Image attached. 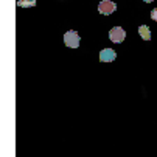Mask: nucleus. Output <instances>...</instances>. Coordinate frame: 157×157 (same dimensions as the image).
<instances>
[{"instance_id":"1","label":"nucleus","mask_w":157,"mask_h":157,"mask_svg":"<svg viewBox=\"0 0 157 157\" xmlns=\"http://www.w3.org/2000/svg\"><path fill=\"white\" fill-rule=\"evenodd\" d=\"M79 34L76 33V31H73V30H70V31H67L65 34H64V42H65V45L67 47H70V48H78L79 47Z\"/></svg>"},{"instance_id":"2","label":"nucleus","mask_w":157,"mask_h":157,"mask_svg":"<svg viewBox=\"0 0 157 157\" xmlns=\"http://www.w3.org/2000/svg\"><path fill=\"white\" fill-rule=\"evenodd\" d=\"M124 37H126V31H124L121 27H115V28H112V30L109 31V39H110L112 42H115V44L123 42Z\"/></svg>"},{"instance_id":"3","label":"nucleus","mask_w":157,"mask_h":157,"mask_svg":"<svg viewBox=\"0 0 157 157\" xmlns=\"http://www.w3.org/2000/svg\"><path fill=\"white\" fill-rule=\"evenodd\" d=\"M115 10H117V5L114 2H110V0H103V2H100V5H98V11L104 16L112 14Z\"/></svg>"},{"instance_id":"4","label":"nucleus","mask_w":157,"mask_h":157,"mask_svg":"<svg viewBox=\"0 0 157 157\" xmlns=\"http://www.w3.org/2000/svg\"><path fill=\"white\" fill-rule=\"evenodd\" d=\"M117 58V53L112 50V48H103L100 52V61L101 62H110Z\"/></svg>"},{"instance_id":"5","label":"nucleus","mask_w":157,"mask_h":157,"mask_svg":"<svg viewBox=\"0 0 157 157\" xmlns=\"http://www.w3.org/2000/svg\"><path fill=\"white\" fill-rule=\"evenodd\" d=\"M139 33H140V36H142L143 40H149L151 39V31H149V28L146 25H140L139 27Z\"/></svg>"},{"instance_id":"6","label":"nucleus","mask_w":157,"mask_h":157,"mask_svg":"<svg viewBox=\"0 0 157 157\" xmlns=\"http://www.w3.org/2000/svg\"><path fill=\"white\" fill-rule=\"evenodd\" d=\"M36 5V0H19L17 6L20 8H28V6H34Z\"/></svg>"},{"instance_id":"7","label":"nucleus","mask_w":157,"mask_h":157,"mask_svg":"<svg viewBox=\"0 0 157 157\" xmlns=\"http://www.w3.org/2000/svg\"><path fill=\"white\" fill-rule=\"evenodd\" d=\"M151 19H152V20H155V22H157V8H155V10H152V11H151Z\"/></svg>"},{"instance_id":"8","label":"nucleus","mask_w":157,"mask_h":157,"mask_svg":"<svg viewBox=\"0 0 157 157\" xmlns=\"http://www.w3.org/2000/svg\"><path fill=\"white\" fill-rule=\"evenodd\" d=\"M143 2H146V3H151V2H152V0H143Z\"/></svg>"}]
</instances>
